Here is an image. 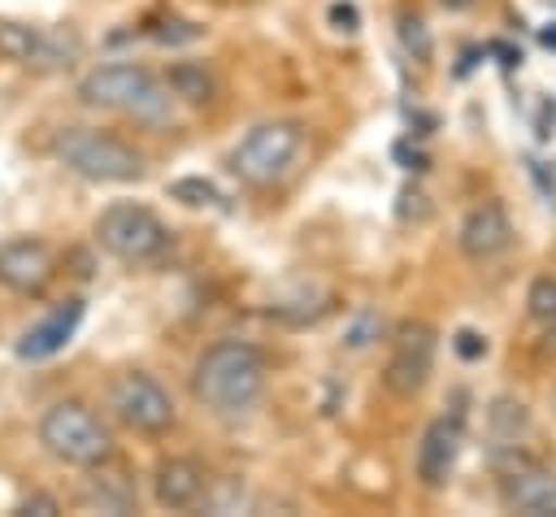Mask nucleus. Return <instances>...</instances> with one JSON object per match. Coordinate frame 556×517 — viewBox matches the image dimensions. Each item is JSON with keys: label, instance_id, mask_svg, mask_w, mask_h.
I'll use <instances>...</instances> for the list:
<instances>
[{"label": "nucleus", "instance_id": "nucleus-1", "mask_svg": "<svg viewBox=\"0 0 556 517\" xmlns=\"http://www.w3.org/2000/svg\"><path fill=\"white\" fill-rule=\"evenodd\" d=\"M74 96H78L83 109L126 113V117H135L143 126H165L169 122V109H174V91L165 87V78L152 74L139 61H104V65H91L78 78Z\"/></svg>", "mask_w": 556, "mask_h": 517}, {"label": "nucleus", "instance_id": "nucleus-2", "mask_svg": "<svg viewBox=\"0 0 556 517\" xmlns=\"http://www.w3.org/2000/svg\"><path fill=\"white\" fill-rule=\"evenodd\" d=\"M265 374L269 369H265L261 348H252L243 339H222L200 352V361L191 369V395H195V404H204L213 413H243L261 400Z\"/></svg>", "mask_w": 556, "mask_h": 517}, {"label": "nucleus", "instance_id": "nucleus-3", "mask_svg": "<svg viewBox=\"0 0 556 517\" xmlns=\"http://www.w3.org/2000/svg\"><path fill=\"white\" fill-rule=\"evenodd\" d=\"M39 447L70 469H104L113 461V434L83 400H56L43 408Z\"/></svg>", "mask_w": 556, "mask_h": 517}, {"label": "nucleus", "instance_id": "nucleus-4", "mask_svg": "<svg viewBox=\"0 0 556 517\" xmlns=\"http://www.w3.org/2000/svg\"><path fill=\"white\" fill-rule=\"evenodd\" d=\"M52 156L87 178V182H135L143 178V152L126 143L122 135L96 130V126H61L52 135Z\"/></svg>", "mask_w": 556, "mask_h": 517}, {"label": "nucleus", "instance_id": "nucleus-5", "mask_svg": "<svg viewBox=\"0 0 556 517\" xmlns=\"http://www.w3.org/2000/svg\"><path fill=\"white\" fill-rule=\"evenodd\" d=\"M300 148H304V126L291 122V117H274V122L252 126V130L235 143L230 169H235V178L248 182V187H269V182H278V178L295 165Z\"/></svg>", "mask_w": 556, "mask_h": 517}, {"label": "nucleus", "instance_id": "nucleus-6", "mask_svg": "<svg viewBox=\"0 0 556 517\" xmlns=\"http://www.w3.org/2000/svg\"><path fill=\"white\" fill-rule=\"evenodd\" d=\"M96 243L109 256L126 261V265H148V261H156L169 248V230H165V222L148 204L113 200L96 217Z\"/></svg>", "mask_w": 556, "mask_h": 517}, {"label": "nucleus", "instance_id": "nucleus-7", "mask_svg": "<svg viewBox=\"0 0 556 517\" xmlns=\"http://www.w3.org/2000/svg\"><path fill=\"white\" fill-rule=\"evenodd\" d=\"M109 413L135 430V434H148V439H161L174 430L178 421V408H174V395L143 369H126L109 382V395H104Z\"/></svg>", "mask_w": 556, "mask_h": 517}, {"label": "nucleus", "instance_id": "nucleus-8", "mask_svg": "<svg viewBox=\"0 0 556 517\" xmlns=\"http://www.w3.org/2000/svg\"><path fill=\"white\" fill-rule=\"evenodd\" d=\"M83 52V39L70 26H30V22H13L0 17V56L13 65H30V70H61L74 65Z\"/></svg>", "mask_w": 556, "mask_h": 517}, {"label": "nucleus", "instance_id": "nucleus-9", "mask_svg": "<svg viewBox=\"0 0 556 517\" xmlns=\"http://www.w3.org/2000/svg\"><path fill=\"white\" fill-rule=\"evenodd\" d=\"M434 348H439V335L434 326L426 321H404L391 339V356H387V369H382V382L391 395H413L426 387L430 369H434Z\"/></svg>", "mask_w": 556, "mask_h": 517}, {"label": "nucleus", "instance_id": "nucleus-10", "mask_svg": "<svg viewBox=\"0 0 556 517\" xmlns=\"http://www.w3.org/2000/svg\"><path fill=\"white\" fill-rule=\"evenodd\" d=\"M56 278V252L52 243L35 239V235H17V239H0V287L22 295V300H39Z\"/></svg>", "mask_w": 556, "mask_h": 517}, {"label": "nucleus", "instance_id": "nucleus-11", "mask_svg": "<svg viewBox=\"0 0 556 517\" xmlns=\"http://www.w3.org/2000/svg\"><path fill=\"white\" fill-rule=\"evenodd\" d=\"M83 313H87V304H83L78 295L61 300L56 308H48L39 321H30V326L22 330L17 356H22V361H48V356H56V352L74 339V330L83 326Z\"/></svg>", "mask_w": 556, "mask_h": 517}, {"label": "nucleus", "instance_id": "nucleus-12", "mask_svg": "<svg viewBox=\"0 0 556 517\" xmlns=\"http://www.w3.org/2000/svg\"><path fill=\"white\" fill-rule=\"evenodd\" d=\"M204 491H208V474H204L200 461H191V456L156 461V469H152V500L161 508H174V513L191 508V504L204 500Z\"/></svg>", "mask_w": 556, "mask_h": 517}, {"label": "nucleus", "instance_id": "nucleus-13", "mask_svg": "<svg viewBox=\"0 0 556 517\" xmlns=\"http://www.w3.org/2000/svg\"><path fill=\"white\" fill-rule=\"evenodd\" d=\"M456 456H460V421L456 417H434L426 430H421V443H417V478L421 487H443L456 469Z\"/></svg>", "mask_w": 556, "mask_h": 517}, {"label": "nucleus", "instance_id": "nucleus-14", "mask_svg": "<svg viewBox=\"0 0 556 517\" xmlns=\"http://www.w3.org/2000/svg\"><path fill=\"white\" fill-rule=\"evenodd\" d=\"M513 239V222L504 213L500 200H482L469 209V217L460 222V252L469 261H491L495 252H504Z\"/></svg>", "mask_w": 556, "mask_h": 517}, {"label": "nucleus", "instance_id": "nucleus-15", "mask_svg": "<svg viewBox=\"0 0 556 517\" xmlns=\"http://www.w3.org/2000/svg\"><path fill=\"white\" fill-rule=\"evenodd\" d=\"M504 508L530 517H556V474L552 469H513L500 487Z\"/></svg>", "mask_w": 556, "mask_h": 517}, {"label": "nucleus", "instance_id": "nucleus-16", "mask_svg": "<svg viewBox=\"0 0 556 517\" xmlns=\"http://www.w3.org/2000/svg\"><path fill=\"white\" fill-rule=\"evenodd\" d=\"M78 500H83V508H100V513H130V508H135L130 482L109 478V474H100V469H91V478H87V487H83Z\"/></svg>", "mask_w": 556, "mask_h": 517}, {"label": "nucleus", "instance_id": "nucleus-17", "mask_svg": "<svg viewBox=\"0 0 556 517\" xmlns=\"http://www.w3.org/2000/svg\"><path fill=\"white\" fill-rule=\"evenodd\" d=\"M165 87L174 91V100H191V104L213 100V78L200 61H174L165 74Z\"/></svg>", "mask_w": 556, "mask_h": 517}, {"label": "nucleus", "instance_id": "nucleus-18", "mask_svg": "<svg viewBox=\"0 0 556 517\" xmlns=\"http://www.w3.org/2000/svg\"><path fill=\"white\" fill-rule=\"evenodd\" d=\"M521 430H526V408L513 404V400H495L491 404V439H495V447H513L521 439Z\"/></svg>", "mask_w": 556, "mask_h": 517}, {"label": "nucleus", "instance_id": "nucleus-19", "mask_svg": "<svg viewBox=\"0 0 556 517\" xmlns=\"http://www.w3.org/2000/svg\"><path fill=\"white\" fill-rule=\"evenodd\" d=\"M165 191H169V200H178V204H187V209H208V204H217V200H222V196H217V187H213L208 178H200V174L174 178Z\"/></svg>", "mask_w": 556, "mask_h": 517}, {"label": "nucleus", "instance_id": "nucleus-20", "mask_svg": "<svg viewBox=\"0 0 556 517\" xmlns=\"http://www.w3.org/2000/svg\"><path fill=\"white\" fill-rule=\"evenodd\" d=\"M400 43H404L417 61H426L430 48H434V43H430V30H426V22H421L417 13H400Z\"/></svg>", "mask_w": 556, "mask_h": 517}, {"label": "nucleus", "instance_id": "nucleus-21", "mask_svg": "<svg viewBox=\"0 0 556 517\" xmlns=\"http://www.w3.org/2000/svg\"><path fill=\"white\" fill-rule=\"evenodd\" d=\"M526 304L534 321H556V278H534Z\"/></svg>", "mask_w": 556, "mask_h": 517}, {"label": "nucleus", "instance_id": "nucleus-22", "mask_svg": "<svg viewBox=\"0 0 556 517\" xmlns=\"http://www.w3.org/2000/svg\"><path fill=\"white\" fill-rule=\"evenodd\" d=\"M374 339H378V317H374V313H361V317L348 326V335H343L348 348H369Z\"/></svg>", "mask_w": 556, "mask_h": 517}, {"label": "nucleus", "instance_id": "nucleus-23", "mask_svg": "<svg viewBox=\"0 0 556 517\" xmlns=\"http://www.w3.org/2000/svg\"><path fill=\"white\" fill-rule=\"evenodd\" d=\"M452 348H456V356H460V361H478V356L486 352V343H482V335H478V330H456Z\"/></svg>", "mask_w": 556, "mask_h": 517}, {"label": "nucleus", "instance_id": "nucleus-24", "mask_svg": "<svg viewBox=\"0 0 556 517\" xmlns=\"http://www.w3.org/2000/svg\"><path fill=\"white\" fill-rule=\"evenodd\" d=\"M330 26L352 35V30L361 26V13H356V4H348V0H334V4H330Z\"/></svg>", "mask_w": 556, "mask_h": 517}, {"label": "nucleus", "instance_id": "nucleus-25", "mask_svg": "<svg viewBox=\"0 0 556 517\" xmlns=\"http://www.w3.org/2000/svg\"><path fill=\"white\" fill-rule=\"evenodd\" d=\"M17 513H35V517H52V513H61V500H56V495H43V491H35V495H26V500L17 504Z\"/></svg>", "mask_w": 556, "mask_h": 517}, {"label": "nucleus", "instance_id": "nucleus-26", "mask_svg": "<svg viewBox=\"0 0 556 517\" xmlns=\"http://www.w3.org/2000/svg\"><path fill=\"white\" fill-rule=\"evenodd\" d=\"M395 156L404 161V169H426V156H421V152H408V143H400Z\"/></svg>", "mask_w": 556, "mask_h": 517}, {"label": "nucleus", "instance_id": "nucleus-27", "mask_svg": "<svg viewBox=\"0 0 556 517\" xmlns=\"http://www.w3.org/2000/svg\"><path fill=\"white\" fill-rule=\"evenodd\" d=\"M491 48H495V52L504 56V65H508V70H513V65L521 61V52H517V48H508V43H491Z\"/></svg>", "mask_w": 556, "mask_h": 517}, {"label": "nucleus", "instance_id": "nucleus-28", "mask_svg": "<svg viewBox=\"0 0 556 517\" xmlns=\"http://www.w3.org/2000/svg\"><path fill=\"white\" fill-rule=\"evenodd\" d=\"M539 43H543V48H556V26H543V30H539Z\"/></svg>", "mask_w": 556, "mask_h": 517}, {"label": "nucleus", "instance_id": "nucleus-29", "mask_svg": "<svg viewBox=\"0 0 556 517\" xmlns=\"http://www.w3.org/2000/svg\"><path fill=\"white\" fill-rule=\"evenodd\" d=\"M473 0H443V9H469Z\"/></svg>", "mask_w": 556, "mask_h": 517}]
</instances>
